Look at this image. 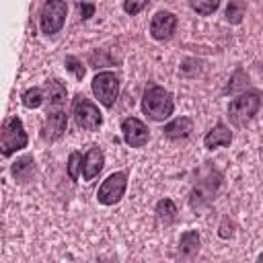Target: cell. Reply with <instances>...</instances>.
Wrapping results in <instances>:
<instances>
[{"instance_id": "cell-9", "label": "cell", "mask_w": 263, "mask_h": 263, "mask_svg": "<svg viewBox=\"0 0 263 263\" xmlns=\"http://www.w3.org/2000/svg\"><path fill=\"white\" fill-rule=\"evenodd\" d=\"M218 185H220V177H218V175H216V179H214V175H210L208 179L197 181V185H195L193 191H191V199H189L191 208H193V210H199V208H203L205 203H210V199L214 197Z\"/></svg>"}, {"instance_id": "cell-20", "label": "cell", "mask_w": 263, "mask_h": 263, "mask_svg": "<svg viewBox=\"0 0 263 263\" xmlns=\"http://www.w3.org/2000/svg\"><path fill=\"white\" fill-rule=\"evenodd\" d=\"M245 2L242 0H230V4H228V8H226V18H228V23H232V25H238L240 21H242V16H245Z\"/></svg>"}, {"instance_id": "cell-6", "label": "cell", "mask_w": 263, "mask_h": 263, "mask_svg": "<svg viewBox=\"0 0 263 263\" xmlns=\"http://www.w3.org/2000/svg\"><path fill=\"white\" fill-rule=\"evenodd\" d=\"M92 92L101 105L113 107L119 95V78L113 72H99L92 78Z\"/></svg>"}, {"instance_id": "cell-2", "label": "cell", "mask_w": 263, "mask_h": 263, "mask_svg": "<svg viewBox=\"0 0 263 263\" xmlns=\"http://www.w3.org/2000/svg\"><path fill=\"white\" fill-rule=\"evenodd\" d=\"M27 146V134L23 129V123L18 117H8L2 123L0 129V154L2 156H10L16 150Z\"/></svg>"}, {"instance_id": "cell-1", "label": "cell", "mask_w": 263, "mask_h": 263, "mask_svg": "<svg viewBox=\"0 0 263 263\" xmlns=\"http://www.w3.org/2000/svg\"><path fill=\"white\" fill-rule=\"evenodd\" d=\"M173 109H175V103H173V95L168 90H164L162 86H156V84H150L146 90H144V97H142V111L154 119V121H164L166 117L173 115Z\"/></svg>"}, {"instance_id": "cell-15", "label": "cell", "mask_w": 263, "mask_h": 263, "mask_svg": "<svg viewBox=\"0 0 263 263\" xmlns=\"http://www.w3.org/2000/svg\"><path fill=\"white\" fill-rule=\"evenodd\" d=\"M191 132H193V123H191L189 117H177V119H173L168 125H164V136L171 138V140L187 138Z\"/></svg>"}, {"instance_id": "cell-13", "label": "cell", "mask_w": 263, "mask_h": 263, "mask_svg": "<svg viewBox=\"0 0 263 263\" xmlns=\"http://www.w3.org/2000/svg\"><path fill=\"white\" fill-rule=\"evenodd\" d=\"M66 86L60 80H47L45 88H43V97L49 103V109H62V105L66 103Z\"/></svg>"}, {"instance_id": "cell-11", "label": "cell", "mask_w": 263, "mask_h": 263, "mask_svg": "<svg viewBox=\"0 0 263 263\" xmlns=\"http://www.w3.org/2000/svg\"><path fill=\"white\" fill-rule=\"evenodd\" d=\"M68 119L62 109H47V117L43 123V138L45 140H58L66 132Z\"/></svg>"}, {"instance_id": "cell-21", "label": "cell", "mask_w": 263, "mask_h": 263, "mask_svg": "<svg viewBox=\"0 0 263 263\" xmlns=\"http://www.w3.org/2000/svg\"><path fill=\"white\" fill-rule=\"evenodd\" d=\"M189 6L201 14V16H208V14H214L216 8L220 6V0H189Z\"/></svg>"}, {"instance_id": "cell-3", "label": "cell", "mask_w": 263, "mask_h": 263, "mask_svg": "<svg viewBox=\"0 0 263 263\" xmlns=\"http://www.w3.org/2000/svg\"><path fill=\"white\" fill-rule=\"evenodd\" d=\"M72 115L76 119V123L82 127V129H99L101 123H103V115L101 111L97 109L95 103H90L84 95H76L74 103H72Z\"/></svg>"}, {"instance_id": "cell-25", "label": "cell", "mask_w": 263, "mask_h": 263, "mask_svg": "<svg viewBox=\"0 0 263 263\" xmlns=\"http://www.w3.org/2000/svg\"><path fill=\"white\" fill-rule=\"evenodd\" d=\"M92 12H95V6H92V4H80V14H82V18L92 16Z\"/></svg>"}, {"instance_id": "cell-22", "label": "cell", "mask_w": 263, "mask_h": 263, "mask_svg": "<svg viewBox=\"0 0 263 263\" xmlns=\"http://www.w3.org/2000/svg\"><path fill=\"white\" fill-rule=\"evenodd\" d=\"M78 166H82V156H80V152H72L70 160H68V175L74 181L78 179Z\"/></svg>"}, {"instance_id": "cell-18", "label": "cell", "mask_w": 263, "mask_h": 263, "mask_svg": "<svg viewBox=\"0 0 263 263\" xmlns=\"http://www.w3.org/2000/svg\"><path fill=\"white\" fill-rule=\"evenodd\" d=\"M43 88H29V90H25L23 92V105L27 107V109H37V107H41V103H43Z\"/></svg>"}, {"instance_id": "cell-19", "label": "cell", "mask_w": 263, "mask_h": 263, "mask_svg": "<svg viewBox=\"0 0 263 263\" xmlns=\"http://www.w3.org/2000/svg\"><path fill=\"white\" fill-rule=\"evenodd\" d=\"M175 214H177V208H175V203L171 199H160L156 203V216H158V220L173 222L175 220Z\"/></svg>"}, {"instance_id": "cell-24", "label": "cell", "mask_w": 263, "mask_h": 263, "mask_svg": "<svg viewBox=\"0 0 263 263\" xmlns=\"http://www.w3.org/2000/svg\"><path fill=\"white\" fill-rule=\"evenodd\" d=\"M66 68H68L76 78H82V76H84V68L80 66V62H78L74 55H68V58H66Z\"/></svg>"}, {"instance_id": "cell-23", "label": "cell", "mask_w": 263, "mask_h": 263, "mask_svg": "<svg viewBox=\"0 0 263 263\" xmlns=\"http://www.w3.org/2000/svg\"><path fill=\"white\" fill-rule=\"evenodd\" d=\"M146 4H148V0H123V10L127 14H138Z\"/></svg>"}, {"instance_id": "cell-16", "label": "cell", "mask_w": 263, "mask_h": 263, "mask_svg": "<svg viewBox=\"0 0 263 263\" xmlns=\"http://www.w3.org/2000/svg\"><path fill=\"white\" fill-rule=\"evenodd\" d=\"M35 173V166H33V156H23L18 158L14 164H12V177L21 183H27Z\"/></svg>"}, {"instance_id": "cell-12", "label": "cell", "mask_w": 263, "mask_h": 263, "mask_svg": "<svg viewBox=\"0 0 263 263\" xmlns=\"http://www.w3.org/2000/svg\"><path fill=\"white\" fill-rule=\"evenodd\" d=\"M103 166H105V156H103V152L95 146V148H90L86 154H84V158H82V179L84 181H92L101 171H103Z\"/></svg>"}, {"instance_id": "cell-4", "label": "cell", "mask_w": 263, "mask_h": 263, "mask_svg": "<svg viewBox=\"0 0 263 263\" xmlns=\"http://www.w3.org/2000/svg\"><path fill=\"white\" fill-rule=\"evenodd\" d=\"M66 12L68 6L64 0H47L41 8V16H39V27L45 35H55L66 21Z\"/></svg>"}, {"instance_id": "cell-17", "label": "cell", "mask_w": 263, "mask_h": 263, "mask_svg": "<svg viewBox=\"0 0 263 263\" xmlns=\"http://www.w3.org/2000/svg\"><path fill=\"white\" fill-rule=\"evenodd\" d=\"M179 251L183 257H193L199 251V234L195 230H187L179 240Z\"/></svg>"}, {"instance_id": "cell-7", "label": "cell", "mask_w": 263, "mask_h": 263, "mask_svg": "<svg viewBox=\"0 0 263 263\" xmlns=\"http://www.w3.org/2000/svg\"><path fill=\"white\" fill-rule=\"evenodd\" d=\"M125 187H127V177H125V173H113V175H109V177L103 181V185L99 187V191H97L99 203H103V205H113V203H117V201L123 197Z\"/></svg>"}, {"instance_id": "cell-10", "label": "cell", "mask_w": 263, "mask_h": 263, "mask_svg": "<svg viewBox=\"0 0 263 263\" xmlns=\"http://www.w3.org/2000/svg\"><path fill=\"white\" fill-rule=\"evenodd\" d=\"M175 27H177V16H175L173 12L160 10V12H156V14L152 16L150 33H152L154 39L164 41V39H168V37L175 33Z\"/></svg>"}, {"instance_id": "cell-8", "label": "cell", "mask_w": 263, "mask_h": 263, "mask_svg": "<svg viewBox=\"0 0 263 263\" xmlns=\"http://www.w3.org/2000/svg\"><path fill=\"white\" fill-rule=\"evenodd\" d=\"M121 132H123V140L127 146L132 148H142L148 142V127L144 125V121L136 119V117H127L121 123Z\"/></svg>"}, {"instance_id": "cell-5", "label": "cell", "mask_w": 263, "mask_h": 263, "mask_svg": "<svg viewBox=\"0 0 263 263\" xmlns=\"http://www.w3.org/2000/svg\"><path fill=\"white\" fill-rule=\"evenodd\" d=\"M259 105H261L259 92H245V95L236 97V99L230 103V107H228V117L232 119V123L245 125V123L259 111Z\"/></svg>"}, {"instance_id": "cell-14", "label": "cell", "mask_w": 263, "mask_h": 263, "mask_svg": "<svg viewBox=\"0 0 263 263\" xmlns=\"http://www.w3.org/2000/svg\"><path fill=\"white\" fill-rule=\"evenodd\" d=\"M230 142H232V134H230V129H228L224 123H218L216 127H212V129L208 132L205 140H203L205 148H210V150L220 148V146H228Z\"/></svg>"}]
</instances>
